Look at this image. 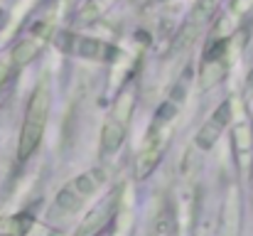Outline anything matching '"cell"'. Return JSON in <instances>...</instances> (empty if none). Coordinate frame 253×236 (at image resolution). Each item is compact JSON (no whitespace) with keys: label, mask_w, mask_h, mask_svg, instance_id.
Here are the masks:
<instances>
[{"label":"cell","mask_w":253,"mask_h":236,"mask_svg":"<svg viewBox=\"0 0 253 236\" xmlns=\"http://www.w3.org/2000/svg\"><path fill=\"white\" fill-rule=\"evenodd\" d=\"M54 45L59 52L64 54H72V57H82V59H108L113 54V47H108L106 42L96 40V37H86V35H79V32H59L54 37Z\"/></svg>","instance_id":"obj_4"},{"label":"cell","mask_w":253,"mask_h":236,"mask_svg":"<svg viewBox=\"0 0 253 236\" xmlns=\"http://www.w3.org/2000/svg\"><path fill=\"white\" fill-rule=\"evenodd\" d=\"M103 180H106L103 170H88L84 175L69 180L57 192V197H54L47 217L49 219H67V217H72L74 212H79V207L84 204L91 194H96V189L103 185Z\"/></svg>","instance_id":"obj_3"},{"label":"cell","mask_w":253,"mask_h":236,"mask_svg":"<svg viewBox=\"0 0 253 236\" xmlns=\"http://www.w3.org/2000/svg\"><path fill=\"white\" fill-rule=\"evenodd\" d=\"M49 101H52L49 77L44 74L37 81V86L30 96L25 121H22V128H20V141H17V160L20 162H25L42 143V136H44V128H47V116H49Z\"/></svg>","instance_id":"obj_1"},{"label":"cell","mask_w":253,"mask_h":236,"mask_svg":"<svg viewBox=\"0 0 253 236\" xmlns=\"http://www.w3.org/2000/svg\"><path fill=\"white\" fill-rule=\"evenodd\" d=\"M216 7H219V0H197V5H194L192 12L187 15V22L182 25V30H179V35H177V42H174V47H172L174 54H177V52H179V54L187 52V49L199 40V32H202L204 25L214 17Z\"/></svg>","instance_id":"obj_5"},{"label":"cell","mask_w":253,"mask_h":236,"mask_svg":"<svg viewBox=\"0 0 253 236\" xmlns=\"http://www.w3.org/2000/svg\"><path fill=\"white\" fill-rule=\"evenodd\" d=\"M126 131H128V123L108 116L106 123H103V128H101V148H98L101 155L108 157V155H113V153H118L121 145H123V141H126Z\"/></svg>","instance_id":"obj_9"},{"label":"cell","mask_w":253,"mask_h":236,"mask_svg":"<svg viewBox=\"0 0 253 236\" xmlns=\"http://www.w3.org/2000/svg\"><path fill=\"white\" fill-rule=\"evenodd\" d=\"M5 79H7V67L0 64V84H5Z\"/></svg>","instance_id":"obj_15"},{"label":"cell","mask_w":253,"mask_h":236,"mask_svg":"<svg viewBox=\"0 0 253 236\" xmlns=\"http://www.w3.org/2000/svg\"><path fill=\"white\" fill-rule=\"evenodd\" d=\"M174 118H177L174 101H165L158 108V113H155V118H153V123H150V128L145 133V141H143V145L138 150V160H135V177L138 180H145L158 167L160 157H163L165 148H168Z\"/></svg>","instance_id":"obj_2"},{"label":"cell","mask_w":253,"mask_h":236,"mask_svg":"<svg viewBox=\"0 0 253 236\" xmlns=\"http://www.w3.org/2000/svg\"><path fill=\"white\" fill-rule=\"evenodd\" d=\"M239 103V118H236V111H234V150H236V160H239V167H241V175L249 177L253 172V118L246 116V111L241 108V101Z\"/></svg>","instance_id":"obj_6"},{"label":"cell","mask_w":253,"mask_h":236,"mask_svg":"<svg viewBox=\"0 0 253 236\" xmlns=\"http://www.w3.org/2000/svg\"><path fill=\"white\" fill-rule=\"evenodd\" d=\"M118 209H121V192H111L101 204H96L88 214L84 217V222L79 224L77 234L74 236H96L101 234L116 217H118Z\"/></svg>","instance_id":"obj_8"},{"label":"cell","mask_w":253,"mask_h":236,"mask_svg":"<svg viewBox=\"0 0 253 236\" xmlns=\"http://www.w3.org/2000/svg\"><path fill=\"white\" fill-rule=\"evenodd\" d=\"M226 74V59H202V69H199V91H209L211 86H216Z\"/></svg>","instance_id":"obj_10"},{"label":"cell","mask_w":253,"mask_h":236,"mask_svg":"<svg viewBox=\"0 0 253 236\" xmlns=\"http://www.w3.org/2000/svg\"><path fill=\"white\" fill-rule=\"evenodd\" d=\"M236 234H239V199H236V189H231L224 207V236Z\"/></svg>","instance_id":"obj_12"},{"label":"cell","mask_w":253,"mask_h":236,"mask_svg":"<svg viewBox=\"0 0 253 236\" xmlns=\"http://www.w3.org/2000/svg\"><path fill=\"white\" fill-rule=\"evenodd\" d=\"M42 47H44V35L42 37H27L12 49V62L15 64H27L42 52Z\"/></svg>","instance_id":"obj_11"},{"label":"cell","mask_w":253,"mask_h":236,"mask_svg":"<svg viewBox=\"0 0 253 236\" xmlns=\"http://www.w3.org/2000/svg\"><path fill=\"white\" fill-rule=\"evenodd\" d=\"M5 25H7V12H5V10L0 7V30H2Z\"/></svg>","instance_id":"obj_14"},{"label":"cell","mask_w":253,"mask_h":236,"mask_svg":"<svg viewBox=\"0 0 253 236\" xmlns=\"http://www.w3.org/2000/svg\"><path fill=\"white\" fill-rule=\"evenodd\" d=\"M133 103H135V94H133V89H126L123 94H118V98H116V103H113V108H111L108 116L128 123L130 121V113H133Z\"/></svg>","instance_id":"obj_13"},{"label":"cell","mask_w":253,"mask_h":236,"mask_svg":"<svg viewBox=\"0 0 253 236\" xmlns=\"http://www.w3.org/2000/svg\"><path fill=\"white\" fill-rule=\"evenodd\" d=\"M234 121V98H226L221 106H216L214 111H211V116L204 121V126L199 128V133H197V138H194V143H197V148L199 150H209V148H214V143L221 138V133L226 131V126Z\"/></svg>","instance_id":"obj_7"}]
</instances>
